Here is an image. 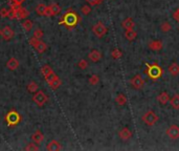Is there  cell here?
<instances>
[{"instance_id": "cell-1", "label": "cell", "mask_w": 179, "mask_h": 151, "mask_svg": "<svg viewBox=\"0 0 179 151\" xmlns=\"http://www.w3.org/2000/svg\"><path fill=\"white\" fill-rule=\"evenodd\" d=\"M80 21H81L80 16L78 15L76 11L70 8V10H68L67 12L63 15L61 20L59 21V24L64 25V26L66 28H68V30H73V28H74L80 23Z\"/></svg>"}, {"instance_id": "cell-2", "label": "cell", "mask_w": 179, "mask_h": 151, "mask_svg": "<svg viewBox=\"0 0 179 151\" xmlns=\"http://www.w3.org/2000/svg\"><path fill=\"white\" fill-rule=\"evenodd\" d=\"M146 65V70L145 73L148 75V77L151 80H154V81H156L160 78L161 76H163V68H161L159 65L157 63H154V64H149V63H145Z\"/></svg>"}, {"instance_id": "cell-3", "label": "cell", "mask_w": 179, "mask_h": 151, "mask_svg": "<svg viewBox=\"0 0 179 151\" xmlns=\"http://www.w3.org/2000/svg\"><path fill=\"white\" fill-rule=\"evenodd\" d=\"M22 120L21 115L15 109H11L7 115H5V122L7 124V127H15L20 124Z\"/></svg>"}, {"instance_id": "cell-4", "label": "cell", "mask_w": 179, "mask_h": 151, "mask_svg": "<svg viewBox=\"0 0 179 151\" xmlns=\"http://www.w3.org/2000/svg\"><path fill=\"white\" fill-rule=\"evenodd\" d=\"M141 120H143V122L146 125L151 127V126H154V125L157 123L159 118H158V116L153 111V110H148L145 115L141 116Z\"/></svg>"}, {"instance_id": "cell-5", "label": "cell", "mask_w": 179, "mask_h": 151, "mask_svg": "<svg viewBox=\"0 0 179 151\" xmlns=\"http://www.w3.org/2000/svg\"><path fill=\"white\" fill-rule=\"evenodd\" d=\"M107 32H108V28L101 21L95 23L93 26H92V33H93L97 38H103L107 34Z\"/></svg>"}, {"instance_id": "cell-6", "label": "cell", "mask_w": 179, "mask_h": 151, "mask_svg": "<svg viewBox=\"0 0 179 151\" xmlns=\"http://www.w3.org/2000/svg\"><path fill=\"white\" fill-rule=\"evenodd\" d=\"M33 101L36 103L37 106L42 107V106H44V105L46 104V102L48 101V98H47V96L44 93V92L39 90V92H35V95L33 97Z\"/></svg>"}, {"instance_id": "cell-7", "label": "cell", "mask_w": 179, "mask_h": 151, "mask_svg": "<svg viewBox=\"0 0 179 151\" xmlns=\"http://www.w3.org/2000/svg\"><path fill=\"white\" fill-rule=\"evenodd\" d=\"M15 7L16 11V19L22 20V19H26L30 16V12L26 10L25 7H22V4H12Z\"/></svg>"}, {"instance_id": "cell-8", "label": "cell", "mask_w": 179, "mask_h": 151, "mask_svg": "<svg viewBox=\"0 0 179 151\" xmlns=\"http://www.w3.org/2000/svg\"><path fill=\"white\" fill-rule=\"evenodd\" d=\"M130 84L131 86L136 90H140L143 89L144 86H145V81H144L143 77L140 75H135L134 77H132L131 80H130Z\"/></svg>"}, {"instance_id": "cell-9", "label": "cell", "mask_w": 179, "mask_h": 151, "mask_svg": "<svg viewBox=\"0 0 179 151\" xmlns=\"http://www.w3.org/2000/svg\"><path fill=\"white\" fill-rule=\"evenodd\" d=\"M166 134L168 135V138L172 141L179 139V126L178 125H170L168 127V129L166 130Z\"/></svg>"}, {"instance_id": "cell-10", "label": "cell", "mask_w": 179, "mask_h": 151, "mask_svg": "<svg viewBox=\"0 0 179 151\" xmlns=\"http://www.w3.org/2000/svg\"><path fill=\"white\" fill-rule=\"evenodd\" d=\"M46 82L48 83V85L50 86L51 89H54V90L58 89L62 84L61 80H60V78L56 75V73H53L50 77H48V78L46 79Z\"/></svg>"}, {"instance_id": "cell-11", "label": "cell", "mask_w": 179, "mask_h": 151, "mask_svg": "<svg viewBox=\"0 0 179 151\" xmlns=\"http://www.w3.org/2000/svg\"><path fill=\"white\" fill-rule=\"evenodd\" d=\"M14 35H15L14 31L12 30L8 25H7V26H4L1 30V35H0V36H1L2 39L5 40V41H10V40L14 37Z\"/></svg>"}, {"instance_id": "cell-12", "label": "cell", "mask_w": 179, "mask_h": 151, "mask_svg": "<svg viewBox=\"0 0 179 151\" xmlns=\"http://www.w3.org/2000/svg\"><path fill=\"white\" fill-rule=\"evenodd\" d=\"M148 46L151 50H154V52H159V50H163V41H161V40H153V41L149 42Z\"/></svg>"}, {"instance_id": "cell-13", "label": "cell", "mask_w": 179, "mask_h": 151, "mask_svg": "<svg viewBox=\"0 0 179 151\" xmlns=\"http://www.w3.org/2000/svg\"><path fill=\"white\" fill-rule=\"evenodd\" d=\"M118 136H120V139H123V141H128V139L132 138V131L128 127H124L123 129H120V131H118Z\"/></svg>"}, {"instance_id": "cell-14", "label": "cell", "mask_w": 179, "mask_h": 151, "mask_svg": "<svg viewBox=\"0 0 179 151\" xmlns=\"http://www.w3.org/2000/svg\"><path fill=\"white\" fill-rule=\"evenodd\" d=\"M88 59L90 60V61L94 62V63H97V62L101 61V59H102V54L99 50H92L90 53L88 54Z\"/></svg>"}, {"instance_id": "cell-15", "label": "cell", "mask_w": 179, "mask_h": 151, "mask_svg": "<svg viewBox=\"0 0 179 151\" xmlns=\"http://www.w3.org/2000/svg\"><path fill=\"white\" fill-rule=\"evenodd\" d=\"M19 65H20L19 60L16 59V58H10V59H8V61L7 62V67L10 70H12V72L18 69Z\"/></svg>"}, {"instance_id": "cell-16", "label": "cell", "mask_w": 179, "mask_h": 151, "mask_svg": "<svg viewBox=\"0 0 179 151\" xmlns=\"http://www.w3.org/2000/svg\"><path fill=\"white\" fill-rule=\"evenodd\" d=\"M122 26H123V28H124L125 31L134 30L135 23H134L133 19H132L131 17H128V18H126V19L122 22Z\"/></svg>"}, {"instance_id": "cell-17", "label": "cell", "mask_w": 179, "mask_h": 151, "mask_svg": "<svg viewBox=\"0 0 179 151\" xmlns=\"http://www.w3.org/2000/svg\"><path fill=\"white\" fill-rule=\"evenodd\" d=\"M61 149H62L61 144H60L58 141H56V139L50 141L49 143L47 144V146H46V150H48V151H59Z\"/></svg>"}, {"instance_id": "cell-18", "label": "cell", "mask_w": 179, "mask_h": 151, "mask_svg": "<svg viewBox=\"0 0 179 151\" xmlns=\"http://www.w3.org/2000/svg\"><path fill=\"white\" fill-rule=\"evenodd\" d=\"M31 139H33L34 143L41 144L42 142L44 141V134H43L40 130H37V131H35L33 134H31Z\"/></svg>"}, {"instance_id": "cell-19", "label": "cell", "mask_w": 179, "mask_h": 151, "mask_svg": "<svg viewBox=\"0 0 179 151\" xmlns=\"http://www.w3.org/2000/svg\"><path fill=\"white\" fill-rule=\"evenodd\" d=\"M157 101L159 102V104L161 105H167L170 102V97L167 92H160L157 97Z\"/></svg>"}, {"instance_id": "cell-20", "label": "cell", "mask_w": 179, "mask_h": 151, "mask_svg": "<svg viewBox=\"0 0 179 151\" xmlns=\"http://www.w3.org/2000/svg\"><path fill=\"white\" fill-rule=\"evenodd\" d=\"M168 72L170 75H172L173 77H176L179 75V65L176 62H173L169 65L168 67Z\"/></svg>"}, {"instance_id": "cell-21", "label": "cell", "mask_w": 179, "mask_h": 151, "mask_svg": "<svg viewBox=\"0 0 179 151\" xmlns=\"http://www.w3.org/2000/svg\"><path fill=\"white\" fill-rule=\"evenodd\" d=\"M34 48H35V50H36L39 54H43L46 50H47V45H46L45 42H43L42 40L40 39L39 41L37 42L36 44H35Z\"/></svg>"}, {"instance_id": "cell-22", "label": "cell", "mask_w": 179, "mask_h": 151, "mask_svg": "<svg viewBox=\"0 0 179 151\" xmlns=\"http://www.w3.org/2000/svg\"><path fill=\"white\" fill-rule=\"evenodd\" d=\"M41 73L43 75V77H44V79L46 80L48 77H50L54 73L53 68H51L49 65H43L42 68H41Z\"/></svg>"}, {"instance_id": "cell-23", "label": "cell", "mask_w": 179, "mask_h": 151, "mask_svg": "<svg viewBox=\"0 0 179 151\" xmlns=\"http://www.w3.org/2000/svg\"><path fill=\"white\" fill-rule=\"evenodd\" d=\"M115 102H116V104L118 106H125L127 104V97L125 93H123V92L118 93L116 96V98H115Z\"/></svg>"}, {"instance_id": "cell-24", "label": "cell", "mask_w": 179, "mask_h": 151, "mask_svg": "<svg viewBox=\"0 0 179 151\" xmlns=\"http://www.w3.org/2000/svg\"><path fill=\"white\" fill-rule=\"evenodd\" d=\"M137 37V32H135L134 30H129V31H125V38L128 40V41H134Z\"/></svg>"}, {"instance_id": "cell-25", "label": "cell", "mask_w": 179, "mask_h": 151, "mask_svg": "<svg viewBox=\"0 0 179 151\" xmlns=\"http://www.w3.org/2000/svg\"><path fill=\"white\" fill-rule=\"evenodd\" d=\"M169 103L171 104V106L174 108V109H179V95L178 93L174 95V97L170 100Z\"/></svg>"}, {"instance_id": "cell-26", "label": "cell", "mask_w": 179, "mask_h": 151, "mask_svg": "<svg viewBox=\"0 0 179 151\" xmlns=\"http://www.w3.org/2000/svg\"><path fill=\"white\" fill-rule=\"evenodd\" d=\"M33 25H34V23H33V21H31V20L25 19L24 22L22 23V27H23V30H24L25 32H30L31 28H33Z\"/></svg>"}, {"instance_id": "cell-27", "label": "cell", "mask_w": 179, "mask_h": 151, "mask_svg": "<svg viewBox=\"0 0 179 151\" xmlns=\"http://www.w3.org/2000/svg\"><path fill=\"white\" fill-rule=\"evenodd\" d=\"M172 30V25L170 22L166 21V22H163V23L160 24V31L163 33H169L170 31Z\"/></svg>"}, {"instance_id": "cell-28", "label": "cell", "mask_w": 179, "mask_h": 151, "mask_svg": "<svg viewBox=\"0 0 179 151\" xmlns=\"http://www.w3.org/2000/svg\"><path fill=\"white\" fill-rule=\"evenodd\" d=\"M46 7H47V5H45L44 3H39L36 7V8H35V10H36V13L38 14L39 16H43V15H44Z\"/></svg>"}, {"instance_id": "cell-29", "label": "cell", "mask_w": 179, "mask_h": 151, "mask_svg": "<svg viewBox=\"0 0 179 151\" xmlns=\"http://www.w3.org/2000/svg\"><path fill=\"white\" fill-rule=\"evenodd\" d=\"M38 88H39V85L37 84L36 82H31V83L27 85V90L31 93L37 92H38Z\"/></svg>"}, {"instance_id": "cell-30", "label": "cell", "mask_w": 179, "mask_h": 151, "mask_svg": "<svg viewBox=\"0 0 179 151\" xmlns=\"http://www.w3.org/2000/svg\"><path fill=\"white\" fill-rule=\"evenodd\" d=\"M111 57L115 60L120 59L123 57V52L120 50V48H114V50L111 52Z\"/></svg>"}, {"instance_id": "cell-31", "label": "cell", "mask_w": 179, "mask_h": 151, "mask_svg": "<svg viewBox=\"0 0 179 151\" xmlns=\"http://www.w3.org/2000/svg\"><path fill=\"white\" fill-rule=\"evenodd\" d=\"M49 7H50V8H51V12H53V15H54V16L58 15V14L61 12V7H60L59 4L53 3V4H50Z\"/></svg>"}, {"instance_id": "cell-32", "label": "cell", "mask_w": 179, "mask_h": 151, "mask_svg": "<svg viewBox=\"0 0 179 151\" xmlns=\"http://www.w3.org/2000/svg\"><path fill=\"white\" fill-rule=\"evenodd\" d=\"M88 82H89V84H90V85L94 86V85H97L100 82V77L97 75H92L90 78H89Z\"/></svg>"}, {"instance_id": "cell-33", "label": "cell", "mask_w": 179, "mask_h": 151, "mask_svg": "<svg viewBox=\"0 0 179 151\" xmlns=\"http://www.w3.org/2000/svg\"><path fill=\"white\" fill-rule=\"evenodd\" d=\"M78 66H79L80 69H86V68L88 67V62L86 61L85 59H82V60H80V61H79Z\"/></svg>"}, {"instance_id": "cell-34", "label": "cell", "mask_w": 179, "mask_h": 151, "mask_svg": "<svg viewBox=\"0 0 179 151\" xmlns=\"http://www.w3.org/2000/svg\"><path fill=\"white\" fill-rule=\"evenodd\" d=\"M81 13H82L83 15H88V14L91 13V7H89V5H83V7H81Z\"/></svg>"}, {"instance_id": "cell-35", "label": "cell", "mask_w": 179, "mask_h": 151, "mask_svg": "<svg viewBox=\"0 0 179 151\" xmlns=\"http://www.w3.org/2000/svg\"><path fill=\"white\" fill-rule=\"evenodd\" d=\"M8 14H10V8L2 7L1 10H0V16H1L2 18H7V17H8Z\"/></svg>"}, {"instance_id": "cell-36", "label": "cell", "mask_w": 179, "mask_h": 151, "mask_svg": "<svg viewBox=\"0 0 179 151\" xmlns=\"http://www.w3.org/2000/svg\"><path fill=\"white\" fill-rule=\"evenodd\" d=\"M43 35H44V33H43V31L40 30V28H37L34 32V37H36L37 39H42Z\"/></svg>"}, {"instance_id": "cell-37", "label": "cell", "mask_w": 179, "mask_h": 151, "mask_svg": "<svg viewBox=\"0 0 179 151\" xmlns=\"http://www.w3.org/2000/svg\"><path fill=\"white\" fill-rule=\"evenodd\" d=\"M25 150H27V151H31V150L37 151V150H39V147L37 146L36 144L30 143V144H27V146H26V147H25Z\"/></svg>"}, {"instance_id": "cell-38", "label": "cell", "mask_w": 179, "mask_h": 151, "mask_svg": "<svg viewBox=\"0 0 179 151\" xmlns=\"http://www.w3.org/2000/svg\"><path fill=\"white\" fill-rule=\"evenodd\" d=\"M43 16H45V17H53V12H51V8L48 5V7H46L45 8V12H44V15Z\"/></svg>"}, {"instance_id": "cell-39", "label": "cell", "mask_w": 179, "mask_h": 151, "mask_svg": "<svg viewBox=\"0 0 179 151\" xmlns=\"http://www.w3.org/2000/svg\"><path fill=\"white\" fill-rule=\"evenodd\" d=\"M173 18L175 19V21L179 22V8H177V10L173 13Z\"/></svg>"}, {"instance_id": "cell-40", "label": "cell", "mask_w": 179, "mask_h": 151, "mask_svg": "<svg viewBox=\"0 0 179 151\" xmlns=\"http://www.w3.org/2000/svg\"><path fill=\"white\" fill-rule=\"evenodd\" d=\"M11 4H22L25 0H10Z\"/></svg>"}, {"instance_id": "cell-41", "label": "cell", "mask_w": 179, "mask_h": 151, "mask_svg": "<svg viewBox=\"0 0 179 151\" xmlns=\"http://www.w3.org/2000/svg\"><path fill=\"white\" fill-rule=\"evenodd\" d=\"M0 35H1V30H0Z\"/></svg>"}, {"instance_id": "cell-42", "label": "cell", "mask_w": 179, "mask_h": 151, "mask_svg": "<svg viewBox=\"0 0 179 151\" xmlns=\"http://www.w3.org/2000/svg\"><path fill=\"white\" fill-rule=\"evenodd\" d=\"M178 30H179V28H178Z\"/></svg>"}]
</instances>
